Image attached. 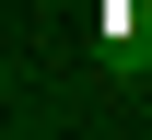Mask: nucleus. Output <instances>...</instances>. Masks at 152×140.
Here are the masks:
<instances>
[{
	"instance_id": "nucleus-1",
	"label": "nucleus",
	"mask_w": 152,
	"mask_h": 140,
	"mask_svg": "<svg viewBox=\"0 0 152 140\" xmlns=\"http://www.w3.org/2000/svg\"><path fill=\"white\" fill-rule=\"evenodd\" d=\"M94 59H105L117 94H140V82H152V12H140V0H117V12H105V47H94Z\"/></svg>"
}]
</instances>
